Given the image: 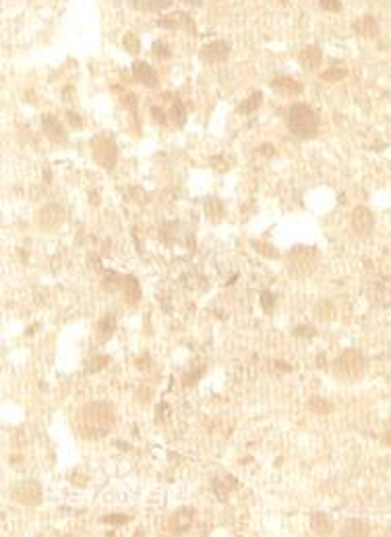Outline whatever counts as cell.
<instances>
[{"label":"cell","mask_w":391,"mask_h":537,"mask_svg":"<svg viewBox=\"0 0 391 537\" xmlns=\"http://www.w3.org/2000/svg\"><path fill=\"white\" fill-rule=\"evenodd\" d=\"M383 442H385V444H391V423H389V430H387V434H385V438H383Z\"/></svg>","instance_id":"obj_40"},{"label":"cell","mask_w":391,"mask_h":537,"mask_svg":"<svg viewBox=\"0 0 391 537\" xmlns=\"http://www.w3.org/2000/svg\"><path fill=\"white\" fill-rule=\"evenodd\" d=\"M153 56L156 58H170V50L164 42H156L153 44Z\"/></svg>","instance_id":"obj_33"},{"label":"cell","mask_w":391,"mask_h":537,"mask_svg":"<svg viewBox=\"0 0 391 537\" xmlns=\"http://www.w3.org/2000/svg\"><path fill=\"white\" fill-rule=\"evenodd\" d=\"M261 305H263L265 313H271V309H273V305H275V297H273L269 291H263V293H261Z\"/></svg>","instance_id":"obj_31"},{"label":"cell","mask_w":391,"mask_h":537,"mask_svg":"<svg viewBox=\"0 0 391 537\" xmlns=\"http://www.w3.org/2000/svg\"><path fill=\"white\" fill-rule=\"evenodd\" d=\"M311 529H313L315 535H331L333 533V523H331L329 515L315 513L311 517Z\"/></svg>","instance_id":"obj_18"},{"label":"cell","mask_w":391,"mask_h":537,"mask_svg":"<svg viewBox=\"0 0 391 537\" xmlns=\"http://www.w3.org/2000/svg\"><path fill=\"white\" fill-rule=\"evenodd\" d=\"M160 27H166V29H183V31H189V33H197V27H195L193 19L187 15V12H174L170 17H164L158 21Z\"/></svg>","instance_id":"obj_11"},{"label":"cell","mask_w":391,"mask_h":537,"mask_svg":"<svg viewBox=\"0 0 391 537\" xmlns=\"http://www.w3.org/2000/svg\"><path fill=\"white\" fill-rule=\"evenodd\" d=\"M333 315H335V309L329 301H321L317 303V307H315V318L321 320V322H329L333 320Z\"/></svg>","instance_id":"obj_25"},{"label":"cell","mask_w":391,"mask_h":537,"mask_svg":"<svg viewBox=\"0 0 391 537\" xmlns=\"http://www.w3.org/2000/svg\"><path fill=\"white\" fill-rule=\"evenodd\" d=\"M66 118H68V122H71L73 127H77V129L81 127V118H79L77 112H73V110H68V112H66Z\"/></svg>","instance_id":"obj_37"},{"label":"cell","mask_w":391,"mask_h":537,"mask_svg":"<svg viewBox=\"0 0 391 537\" xmlns=\"http://www.w3.org/2000/svg\"><path fill=\"white\" fill-rule=\"evenodd\" d=\"M333 376L335 380H340V382H346V384H352L356 380H360L362 376H365V371H367V359L362 357L360 351L356 349H346L338 359L333 361Z\"/></svg>","instance_id":"obj_3"},{"label":"cell","mask_w":391,"mask_h":537,"mask_svg":"<svg viewBox=\"0 0 391 537\" xmlns=\"http://www.w3.org/2000/svg\"><path fill=\"white\" fill-rule=\"evenodd\" d=\"M114 421H116L114 407L108 403L95 401V403H87L85 407L79 409L75 425H77L79 436L87 438V440H97V438H104L112 430Z\"/></svg>","instance_id":"obj_1"},{"label":"cell","mask_w":391,"mask_h":537,"mask_svg":"<svg viewBox=\"0 0 391 537\" xmlns=\"http://www.w3.org/2000/svg\"><path fill=\"white\" fill-rule=\"evenodd\" d=\"M133 6L143 12H160L172 6V0H133Z\"/></svg>","instance_id":"obj_20"},{"label":"cell","mask_w":391,"mask_h":537,"mask_svg":"<svg viewBox=\"0 0 391 537\" xmlns=\"http://www.w3.org/2000/svg\"><path fill=\"white\" fill-rule=\"evenodd\" d=\"M104 523H108V525H124V523H129L131 517L129 515H108L102 519Z\"/></svg>","instance_id":"obj_32"},{"label":"cell","mask_w":391,"mask_h":537,"mask_svg":"<svg viewBox=\"0 0 391 537\" xmlns=\"http://www.w3.org/2000/svg\"><path fill=\"white\" fill-rule=\"evenodd\" d=\"M12 500L25 504V506H37L41 500H44V490H41L37 479H25L19 481L17 486H12L10 490Z\"/></svg>","instance_id":"obj_5"},{"label":"cell","mask_w":391,"mask_h":537,"mask_svg":"<svg viewBox=\"0 0 391 537\" xmlns=\"http://www.w3.org/2000/svg\"><path fill=\"white\" fill-rule=\"evenodd\" d=\"M64 220H66V212L58 203H48L37 214V224H39L41 230H46V232L58 230L64 224Z\"/></svg>","instance_id":"obj_7"},{"label":"cell","mask_w":391,"mask_h":537,"mask_svg":"<svg viewBox=\"0 0 391 537\" xmlns=\"http://www.w3.org/2000/svg\"><path fill=\"white\" fill-rule=\"evenodd\" d=\"M230 54V44L223 42V39H217V42H211V44H205L201 48V58L209 64H217V62H223L228 58Z\"/></svg>","instance_id":"obj_9"},{"label":"cell","mask_w":391,"mask_h":537,"mask_svg":"<svg viewBox=\"0 0 391 537\" xmlns=\"http://www.w3.org/2000/svg\"><path fill=\"white\" fill-rule=\"evenodd\" d=\"M114 332H116V315L114 313H104L100 318V322H97V326H95V340L100 344H104V342H108L112 338Z\"/></svg>","instance_id":"obj_16"},{"label":"cell","mask_w":391,"mask_h":537,"mask_svg":"<svg viewBox=\"0 0 391 537\" xmlns=\"http://www.w3.org/2000/svg\"><path fill=\"white\" fill-rule=\"evenodd\" d=\"M358 29L365 33V35H377L379 33V27H377V23L373 21V17L371 15H367L365 19H362L360 23H358Z\"/></svg>","instance_id":"obj_29"},{"label":"cell","mask_w":391,"mask_h":537,"mask_svg":"<svg viewBox=\"0 0 391 537\" xmlns=\"http://www.w3.org/2000/svg\"><path fill=\"white\" fill-rule=\"evenodd\" d=\"M133 77L147 87H156L158 85V73L149 62L143 60H135L133 62Z\"/></svg>","instance_id":"obj_13"},{"label":"cell","mask_w":391,"mask_h":537,"mask_svg":"<svg viewBox=\"0 0 391 537\" xmlns=\"http://www.w3.org/2000/svg\"><path fill=\"white\" fill-rule=\"evenodd\" d=\"M317 363H319V367H325V357H319Z\"/></svg>","instance_id":"obj_42"},{"label":"cell","mask_w":391,"mask_h":537,"mask_svg":"<svg viewBox=\"0 0 391 537\" xmlns=\"http://www.w3.org/2000/svg\"><path fill=\"white\" fill-rule=\"evenodd\" d=\"M369 533H371V525L367 521H358V519L348 521L342 529V535H369Z\"/></svg>","instance_id":"obj_22"},{"label":"cell","mask_w":391,"mask_h":537,"mask_svg":"<svg viewBox=\"0 0 391 537\" xmlns=\"http://www.w3.org/2000/svg\"><path fill=\"white\" fill-rule=\"evenodd\" d=\"M373 224H375V218H373V212L365 205H358V208L352 212V228L358 237H367L371 235L373 230Z\"/></svg>","instance_id":"obj_8"},{"label":"cell","mask_w":391,"mask_h":537,"mask_svg":"<svg viewBox=\"0 0 391 537\" xmlns=\"http://www.w3.org/2000/svg\"><path fill=\"white\" fill-rule=\"evenodd\" d=\"M309 409H311L313 413H317V415H327V413H331L333 407H331L329 403H325L321 396H313L311 401H309Z\"/></svg>","instance_id":"obj_26"},{"label":"cell","mask_w":391,"mask_h":537,"mask_svg":"<svg viewBox=\"0 0 391 537\" xmlns=\"http://www.w3.org/2000/svg\"><path fill=\"white\" fill-rule=\"evenodd\" d=\"M91 151H93V160L100 164L102 168L112 170L116 166L118 149H116L114 141L108 139V137H95V139L91 141Z\"/></svg>","instance_id":"obj_6"},{"label":"cell","mask_w":391,"mask_h":537,"mask_svg":"<svg viewBox=\"0 0 391 537\" xmlns=\"http://www.w3.org/2000/svg\"><path fill=\"white\" fill-rule=\"evenodd\" d=\"M232 490H236V479L230 477V475L219 477V479L213 481V492L217 494V498H219V500H226V498H228V494H230Z\"/></svg>","instance_id":"obj_21"},{"label":"cell","mask_w":391,"mask_h":537,"mask_svg":"<svg viewBox=\"0 0 391 537\" xmlns=\"http://www.w3.org/2000/svg\"><path fill=\"white\" fill-rule=\"evenodd\" d=\"M346 75H348V71H346V68H340V66H335V68H329V71H325V73L321 75V77H323L325 81H340V79H344Z\"/></svg>","instance_id":"obj_30"},{"label":"cell","mask_w":391,"mask_h":537,"mask_svg":"<svg viewBox=\"0 0 391 537\" xmlns=\"http://www.w3.org/2000/svg\"><path fill=\"white\" fill-rule=\"evenodd\" d=\"M122 46H124V50L131 52V54H137L139 50H141V42H139V37L135 33H124Z\"/></svg>","instance_id":"obj_28"},{"label":"cell","mask_w":391,"mask_h":537,"mask_svg":"<svg viewBox=\"0 0 391 537\" xmlns=\"http://www.w3.org/2000/svg\"><path fill=\"white\" fill-rule=\"evenodd\" d=\"M41 129H44L46 137H48L52 143H60V145L66 143L64 127H62V122L56 118L54 114H41Z\"/></svg>","instance_id":"obj_10"},{"label":"cell","mask_w":391,"mask_h":537,"mask_svg":"<svg viewBox=\"0 0 391 537\" xmlns=\"http://www.w3.org/2000/svg\"><path fill=\"white\" fill-rule=\"evenodd\" d=\"M286 125L298 139H313L319 133V116L306 104H292L286 114Z\"/></svg>","instance_id":"obj_2"},{"label":"cell","mask_w":391,"mask_h":537,"mask_svg":"<svg viewBox=\"0 0 391 537\" xmlns=\"http://www.w3.org/2000/svg\"><path fill=\"white\" fill-rule=\"evenodd\" d=\"M321 8L329 10V12H338V10H342V2L340 0H321Z\"/></svg>","instance_id":"obj_35"},{"label":"cell","mask_w":391,"mask_h":537,"mask_svg":"<svg viewBox=\"0 0 391 537\" xmlns=\"http://www.w3.org/2000/svg\"><path fill=\"white\" fill-rule=\"evenodd\" d=\"M317 251L315 247H294L288 255V272L292 276H306L315 270Z\"/></svg>","instance_id":"obj_4"},{"label":"cell","mask_w":391,"mask_h":537,"mask_svg":"<svg viewBox=\"0 0 391 537\" xmlns=\"http://www.w3.org/2000/svg\"><path fill=\"white\" fill-rule=\"evenodd\" d=\"M195 519V511L193 508H178V511L170 517V523H168V529H170V533H185L189 527H191V523Z\"/></svg>","instance_id":"obj_15"},{"label":"cell","mask_w":391,"mask_h":537,"mask_svg":"<svg viewBox=\"0 0 391 537\" xmlns=\"http://www.w3.org/2000/svg\"><path fill=\"white\" fill-rule=\"evenodd\" d=\"M255 247L259 249V253H263V255H267V257H277V253H273V251H267V249H271V247H265L263 243H255Z\"/></svg>","instance_id":"obj_38"},{"label":"cell","mask_w":391,"mask_h":537,"mask_svg":"<svg viewBox=\"0 0 391 537\" xmlns=\"http://www.w3.org/2000/svg\"><path fill=\"white\" fill-rule=\"evenodd\" d=\"M298 62H300L304 68L313 71V68L321 66V62H323V54H321V50H319L317 46H306V48L298 54Z\"/></svg>","instance_id":"obj_17"},{"label":"cell","mask_w":391,"mask_h":537,"mask_svg":"<svg viewBox=\"0 0 391 537\" xmlns=\"http://www.w3.org/2000/svg\"><path fill=\"white\" fill-rule=\"evenodd\" d=\"M118 291L124 295V301L131 307H135L141 301V286H139L135 276H118Z\"/></svg>","instance_id":"obj_12"},{"label":"cell","mask_w":391,"mask_h":537,"mask_svg":"<svg viewBox=\"0 0 391 537\" xmlns=\"http://www.w3.org/2000/svg\"><path fill=\"white\" fill-rule=\"evenodd\" d=\"M261 102H263V93L261 91H255V93H250L238 108H236V112H238V114H253L255 110L261 106Z\"/></svg>","instance_id":"obj_23"},{"label":"cell","mask_w":391,"mask_h":537,"mask_svg":"<svg viewBox=\"0 0 391 537\" xmlns=\"http://www.w3.org/2000/svg\"><path fill=\"white\" fill-rule=\"evenodd\" d=\"M261 154L263 156H275V147L269 145V143H265V145H261Z\"/></svg>","instance_id":"obj_39"},{"label":"cell","mask_w":391,"mask_h":537,"mask_svg":"<svg viewBox=\"0 0 391 537\" xmlns=\"http://www.w3.org/2000/svg\"><path fill=\"white\" fill-rule=\"evenodd\" d=\"M315 334H317V330L313 326H298L294 330V336H298V338H313Z\"/></svg>","instance_id":"obj_34"},{"label":"cell","mask_w":391,"mask_h":537,"mask_svg":"<svg viewBox=\"0 0 391 537\" xmlns=\"http://www.w3.org/2000/svg\"><path fill=\"white\" fill-rule=\"evenodd\" d=\"M151 116H153V122H158V125H166V114H164L162 108L151 106Z\"/></svg>","instance_id":"obj_36"},{"label":"cell","mask_w":391,"mask_h":537,"mask_svg":"<svg viewBox=\"0 0 391 537\" xmlns=\"http://www.w3.org/2000/svg\"><path fill=\"white\" fill-rule=\"evenodd\" d=\"M108 363H110V357H106V355H97V357H93V359L87 361L85 371H87V374H95V371L104 369Z\"/></svg>","instance_id":"obj_27"},{"label":"cell","mask_w":391,"mask_h":537,"mask_svg":"<svg viewBox=\"0 0 391 537\" xmlns=\"http://www.w3.org/2000/svg\"><path fill=\"white\" fill-rule=\"evenodd\" d=\"M271 89L277 91L279 95H286V98H294V95L302 93V83L292 77H275L271 81Z\"/></svg>","instance_id":"obj_14"},{"label":"cell","mask_w":391,"mask_h":537,"mask_svg":"<svg viewBox=\"0 0 391 537\" xmlns=\"http://www.w3.org/2000/svg\"><path fill=\"white\" fill-rule=\"evenodd\" d=\"M170 118H172V122H174V127H183L185 122H187V108H185V104L180 102L178 98H174V102H172V110H170Z\"/></svg>","instance_id":"obj_24"},{"label":"cell","mask_w":391,"mask_h":537,"mask_svg":"<svg viewBox=\"0 0 391 537\" xmlns=\"http://www.w3.org/2000/svg\"><path fill=\"white\" fill-rule=\"evenodd\" d=\"M205 214L213 224H217L226 218V208H223V203L217 197H207L205 199Z\"/></svg>","instance_id":"obj_19"},{"label":"cell","mask_w":391,"mask_h":537,"mask_svg":"<svg viewBox=\"0 0 391 537\" xmlns=\"http://www.w3.org/2000/svg\"><path fill=\"white\" fill-rule=\"evenodd\" d=\"M275 365H277V369H282V371H292V367H290V365H286V363H279V361H277Z\"/></svg>","instance_id":"obj_41"}]
</instances>
